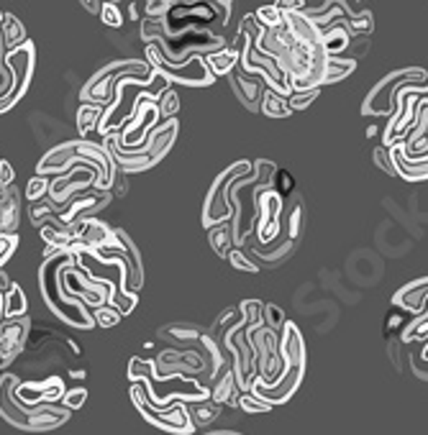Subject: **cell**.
Returning a JSON list of instances; mask_svg holds the SVG:
<instances>
[{
	"mask_svg": "<svg viewBox=\"0 0 428 435\" xmlns=\"http://www.w3.org/2000/svg\"><path fill=\"white\" fill-rule=\"evenodd\" d=\"M408 87L428 90V70H423V67H400V70L385 74L369 90V95L365 97L362 116L365 118H392L397 111V95Z\"/></svg>",
	"mask_w": 428,
	"mask_h": 435,
	"instance_id": "cell-2",
	"label": "cell"
},
{
	"mask_svg": "<svg viewBox=\"0 0 428 435\" xmlns=\"http://www.w3.org/2000/svg\"><path fill=\"white\" fill-rule=\"evenodd\" d=\"M226 77H229L231 90H234V95L238 97V103L244 105L246 111L259 113V103H262V95H264V90H267V85H264L262 79L257 77V74L244 72L238 64L226 74Z\"/></svg>",
	"mask_w": 428,
	"mask_h": 435,
	"instance_id": "cell-10",
	"label": "cell"
},
{
	"mask_svg": "<svg viewBox=\"0 0 428 435\" xmlns=\"http://www.w3.org/2000/svg\"><path fill=\"white\" fill-rule=\"evenodd\" d=\"M146 381H136L134 387H131V397H134V404L139 407V412L144 415V420H149L151 425L162 427L167 433H175V435H190L195 433V422H192L190 412L185 404H177L172 402L167 410H157L154 404L149 402V397H146Z\"/></svg>",
	"mask_w": 428,
	"mask_h": 435,
	"instance_id": "cell-7",
	"label": "cell"
},
{
	"mask_svg": "<svg viewBox=\"0 0 428 435\" xmlns=\"http://www.w3.org/2000/svg\"><path fill=\"white\" fill-rule=\"evenodd\" d=\"M144 59L157 74L169 82V85H188V87H211L215 82V74L206 64V56H190L183 64L167 62L157 44H144Z\"/></svg>",
	"mask_w": 428,
	"mask_h": 435,
	"instance_id": "cell-4",
	"label": "cell"
},
{
	"mask_svg": "<svg viewBox=\"0 0 428 435\" xmlns=\"http://www.w3.org/2000/svg\"><path fill=\"white\" fill-rule=\"evenodd\" d=\"M390 154H392V164H395V174L405 182H426L428 180V154L418 159H408L403 154V146L395 143L390 146Z\"/></svg>",
	"mask_w": 428,
	"mask_h": 435,
	"instance_id": "cell-11",
	"label": "cell"
},
{
	"mask_svg": "<svg viewBox=\"0 0 428 435\" xmlns=\"http://www.w3.org/2000/svg\"><path fill=\"white\" fill-rule=\"evenodd\" d=\"M103 105H90V103H82L77 111V131L82 139H88L93 131H98V123L103 118Z\"/></svg>",
	"mask_w": 428,
	"mask_h": 435,
	"instance_id": "cell-18",
	"label": "cell"
},
{
	"mask_svg": "<svg viewBox=\"0 0 428 435\" xmlns=\"http://www.w3.org/2000/svg\"><path fill=\"white\" fill-rule=\"evenodd\" d=\"M90 253L98 261H119V264H123V271H126V287L123 290L139 294V290L144 287V261L142 253H139V246L131 241L126 230L113 228V244L98 246Z\"/></svg>",
	"mask_w": 428,
	"mask_h": 435,
	"instance_id": "cell-6",
	"label": "cell"
},
{
	"mask_svg": "<svg viewBox=\"0 0 428 435\" xmlns=\"http://www.w3.org/2000/svg\"><path fill=\"white\" fill-rule=\"evenodd\" d=\"M136 300H139V297H136L134 292H126V290H113L108 305H113V308L119 310L121 315H128V313H134Z\"/></svg>",
	"mask_w": 428,
	"mask_h": 435,
	"instance_id": "cell-28",
	"label": "cell"
},
{
	"mask_svg": "<svg viewBox=\"0 0 428 435\" xmlns=\"http://www.w3.org/2000/svg\"><path fill=\"white\" fill-rule=\"evenodd\" d=\"M159 123H162V116H159L157 100L146 95L139 100L131 120H128L126 126L116 134V139H119V143L123 146V149H139Z\"/></svg>",
	"mask_w": 428,
	"mask_h": 435,
	"instance_id": "cell-9",
	"label": "cell"
},
{
	"mask_svg": "<svg viewBox=\"0 0 428 435\" xmlns=\"http://www.w3.org/2000/svg\"><path fill=\"white\" fill-rule=\"evenodd\" d=\"M29 305H26V294L18 285H10L3 292V317H24Z\"/></svg>",
	"mask_w": 428,
	"mask_h": 435,
	"instance_id": "cell-19",
	"label": "cell"
},
{
	"mask_svg": "<svg viewBox=\"0 0 428 435\" xmlns=\"http://www.w3.org/2000/svg\"><path fill=\"white\" fill-rule=\"evenodd\" d=\"M90 317H93V323L95 325H103V328H111L121 320V313L113 305H95V308H88Z\"/></svg>",
	"mask_w": 428,
	"mask_h": 435,
	"instance_id": "cell-25",
	"label": "cell"
},
{
	"mask_svg": "<svg viewBox=\"0 0 428 435\" xmlns=\"http://www.w3.org/2000/svg\"><path fill=\"white\" fill-rule=\"evenodd\" d=\"M123 74L151 77L154 70L149 67L146 59H121V62H113V64H108V67H103L100 72H95V74L85 82V87L79 90V100L90 105H103V108H108V103H111V97H113V85H116Z\"/></svg>",
	"mask_w": 428,
	"mask_h": 435,
	"instance_id": "cell-5",
	"label": "cell"
},
{
	"mask_svg": "<svg viewBox=\"0 0 428 435\" xmlns=\"http://www.w3.org/2000/svg\"><path fill=\"white\" fill-rule=\"evenodd\" d=\"M259 113H264L267 118H287V116H293L290 105H287V97L277 95L272 90H264L262 103H259Z\"/></svg>",
	"mask_w": 428,
	"mask_h": 435,
	"instance_id": "cell-20",
	"label": "cell"
},
{
	"mask_svg": "<svg viewBox=\"0 0 428 435\" xmlns=\"http://www.w3.org/2000/svg\"><path fill=\"white\" fill-rule=\"evenodd\" d=\"M3 18H6V13H3V10H0V24H3Z\"/></svg>",
	"mask_w": 428,
	"mask_h": 435,
	"instance_id": "cell-41",
	"label": "cell"
},
{
	"mask_svg": "<svg viewBox=\"0 0 428 435\" xmlns=\"http://www.w3.org/2000/svg\"><path fill=\"white\" fill-rule=\"evenodd\" d=\"M211 400H213L215 404H234L236 407V397H238V384H236V374H234V369H226V372H221L218 377H215L213 381H211Z\"/></svg>",
	"mask_w": 428,
	"mask_h": 435,
	"instance_id": "cell-14",
	"label": "cell"
},
{
	"mask_svg": "<svg viewBox=\"0 0 428 435\" xmlns=\"http://www.w3.org/2000/svg\"><path fill=\"white\" fill-rule=\"evenodd\" d=\"M206 64L211 67V72H213L215 77H226L234 67L238 64V49L234 47V44H229L226 49H221V52H215V54H208L206 56Z\"/></svg>",
	"mask_w": 428,
	"mask_h": 435,
	"instance_id": "cell-17",
	"label": "cell"
},
{
	"mask_svg": "<svg viewBox=\"0 0 428 435\" xmlns=\"http://www.w3.org/2000/svg\"><path fill=\"white\" fill-rule=\"evenodd\" d=\"M157 108H159L162 120H169V118H175L177 116V111H180V97H177V93L172 90V87L165 90V93L157 97Z\"/></svg>",
	"mask_w": 428,
	"mask_h": 435,
	"instance_id": "cell-26",
	"label": "cell"
},
{
	"mask_svg": "<svg viewBox=\"0 0 428 435\" xmlns=\"http://www.w3.org/2000/svg\"><path fill=\"white\" fill-rule=\"evenodd\" d=\"M254 18H257L259 26H264V29H277V26H282V10H280L275 3H272V6H262V8H257Z\"/></svg>",
	"mask_w": 428,
	"mask_h": 435,
	"instance_id": "cell-31",
	"label": "cell"
},
{
	"mask_svg": "<svg viewBox=\"0 0 428 435\" xmlns=\"http://www.w3.org/2000/svg\"><path fill=\"white\" fill-rule=\"evenodd\" d=\"M177 131H180V120L169 118V120H165V123H159L139 149H123L119 143V139H116V134L105 136L103 143L108 146V151H111L113 161L119 166V172L134 174V172H144V169L154 166L157 161H162V159L167 157V151L172 149V143H175V139H177Z\"/></svg>",
	"mask_w": 428,
	"mask_h": 435,
	"instance_id": "cell-1",
	"label": "cell"
},
{
	"mask_svg": "<svg viewBox=\"0 0 428 435\" xmlns=\"http://www.w3.org/2000/svg\"><path fill=\"white\" fill-rule=\"evenodd\" d=\"M85 400H88V389L85 387H75V389H67L62 397V407H67V410H79L82 404H85Z\"/></svg>",
	"mask_w": 428,
	"mask_h": 435,
	"instance_id": "cell-34",
	"label": "cell"
},
{
	"mask_svg": "<svg viewBox=\"0 0 428 435\" xmlns=\"http://www.w3.org/2000/svg\"><path fill=\"white\" fill-rule=\"evenodd\" d=\"M98 16H100V21H103L105 26H111V29H121V26H123V10H121L119 3H108V0H103V6H100V10H98Z\"/></svg>",
	"mask_w": 428,
	"mask_h": 435,
	"instance_id": "cell-30",
	"label": "cell"
},
{
	"mask_svg": "<svg viewBox=\"0 0 428 435\" xmlns=\"http://www.w3.org/2000/svg\"><path fill=\"white\" fill-rule=\"evenodd\" d=\"M33 62H36V47L31 39H26L24 44L8 49L6 54V67L10 72V87L6 95H0V113H8L13 105L26 95L29 82L33 74Z\"/></svg>",
	"mask_w": 428,
	"mask_h": 435,
	"instance_id": "cell-8",
	"label": "cell"
},
{
	"mask_svg": "<svg viewBox=\"0 0 428 435\" xmlns=\"http://www.w3.org/2000/svg\"><path fill=\"white\" fill-rule=\"evenodd\" d=\"M321 95V90H295L293 95L287 97V105H290V111H305V108H308L310 103H313V100H316V97Z\"/></svg>",
	"mask_w": 428,
	"mask_h": 435,
	"instance_id": "cell-32",
	"label": "cell"
},
{
	"mask_svg": "<svg viewBox=\"0 0 428 435\" xmlns=\"http://www.w3.org/2000/svg\"><path fill=\"white\" fill-rule=\"evenodd\" d=\"M392 302H395L397 308L413 313V315H420L428 305V277L418 279V282H413V285H405L403 290L395 294Z\"/></svg>",
	"mask_w": 428,
	"mask_h": 435,
	"instance_id": "cell-13",
	"label": "cell"
},
{
	"mask_svg": "<svg viewBox=\"0 0 428 435\" xmlns=\"http://www.w3.org/2000/svg\"><path fill=\"white\" fill-rule=\"evenodd\" d=\"M0 36H3V44H6V47L13 49V47H18V44H24L26 41V29L16 16L6 13L3 24H0Z\"/></svg>",
	"mask_w": 428,
	"mask_h": 435,
	"instance_id": "cell-21",
	"label": "cell"
},
{
	"mask_svg": "<svg viewBox=\"0 0 428 435\" xmlns=\"http://www.w3.org/2000/svg\"><path fill=\"white\" fill-rule=\"evenodd\" d=\"M303 230V203L300 198L293 192V203H290V210H282V236L287 241H298Z\"/></svg>",
	"mask_w": 428,
	"mask_h": 435,
	"instance_id": "cell-15",
	"label": "cell"
},
{
	"mask_svg": "<svg viewBox=\"0 0 428 435\" xmlns=\"http://www.w3.org/2000/svg\"><path fill=\"white\" fill-rule=\"evenodd\" d=\"M285 323H287V317L277 305H264V325H270L272 331L280 333Z\"/></svg>",
	"mask_w": 428,
	"mask_h": 435,
	"instance_id": "cell-36",
	"label": "cell"
},
{
	"mask_svg": "<svg viewBox=\"0 0 428 435\" xmlns=\"http://www.w3.org/2000/svg\"><path fill=\"white\" fill-rule=\"evenodd\" d=\"M254 172V161H234V164L215 177V182L211 184V190L206 195V205H203V226H218V223H229L234 215L231 207V190L236 187L238 180H244Z\"/></svg>",
	"mask_w": 428,
	"mask_h": 435,
	"instance_id": "cell-3",
	"label": "cell"
},
{
	"mask_svg": "<svg viewBox=\"0 0 428 435\" xmlns=\"http://www.w3.org/2000/svg\"><path fill=\"white\" fill-rule=\"evenodd\" d=\"M372 157H374V161H377V166H380L382 172H388V174H392V177H397L395 174V164H392V154H390V149L388 146H377V149L372 151Z\"/></svg>",
	"mask_w": 428,
	"mask_h": 435,
	"instance_id": "cell-37",
	"label": "cell"
},
{
	"mask_svg": "<svg viewBox=\"0 0 428 435\" xmlns=\"http://www.w3.org/2000/svg\"><path fill=\"white\" fill-rule=\"evenodd\" d=\"M128 379L134 381H144V379H154V361H144V358L134 356L131 364H128Z\"/></svg>",
	"mask_w": 428,
	"mask_h": 435,
	"instance_id": "cell-27",
	"label": "cell"
},
{
	"mask_svg": "<svg viewBox=\"0 0 428 435\" xmlns=\"http://www.w3.org/2000/svg\"><path fill=\"white\" fill-rule=\"evenodd\" d=\"M208 230V241L213 246V251L226 259L229 256L231 248H236V241H234V228H231V223H218V226H211Z\"/></svg>",
	"mask_w": 428,
	"mask_h": 435,
	"instance_id": "cell-16",
	"label": "cell"
},
{
	"mask_svg": "<svg viewBox=\"0 0 428 435\" xmlns=\"http://www.w3.org/2000/svg\"><path fill=\"white\" fill-rule=\"evenodd\" d=\"M18 246V236H0V267L13 256Z\"/></svg>",
	"mask_w": 428,
	"mask_h": 435,
	"instance_id": "cell-38",
	"label": "cell"
},
{
	"mask_svg": "<svg viewBox=\"0 0 428 435\" xmlns=\"http://www.w3.org/2000/svg\"><path fill=\"white\" fill-rule=\"evenodd\" d=\"M49 177H41V174H36V177H31L29 180V187H26V200L29 203H33V200H44L49 195Z\"/></svg>",
	"mask_w": 428,
	"mask_h": 435,
	"instance_id": "cell-33",
	"label": "cell"
},
{
	"mask_svg": "<svg viewBox=\"0 0 428 435\" xmlns=\"http://www.w3.org/2000/svg\"><path fill=\"white\" fill-rule=\"evenodd\" d=\"M272 190L277 192V195H282V198L287 200V195H293L295 192V182H293V174L287 172H275V180H272Z\"/></svg>",
	"mask_w": 428,
	"mask_h": 435,
	"instance_id": "cell-35",
	"label": "cell"
},
{
	"mask_svg": "<svg viewBox=\"0 0 428 435\" xmlns=\"http://www.w3.org/2000/svg\"><path fill=\"white\" fill-rule=\"evenodd\" d=\"M21 223V195L10 184L0 195V236H16Z\"/></svg>",
	"mask_w": 428,
	"mask_h": 435,
	"instance_id": "cell-12",
	"label": "cell"
},
{
	"mask_svg": "<svg viewBox=\"0 0 428 435\" xmlns=\"http://www.w3.org/2000/svg\"><path fill=\"white\" fill-rule=\"evenodd\" d=\"M354 70H357V62L341 59V56H331L328 59V70H326V85H336L341 79H346Z\"/></svg>",
	"mask_w": 428,
	"mask_h": 435,
	"instance_id": "cell-23",
	"label": "cell"
},
{
	"mask_svg": "<svg viewBox=\"0 0 428 435\" xmlns=\"http://www.w3.org/2000/svg\"><path fill=\"white\" fill-rule=\"evenodd\" d=\"M188 412H190V418H192V422H195V427H198V425H208V422H213V420L218 418L221 404H215L213 400H200V402H195L192 407H188Z\"/></svg>",
	"mask_w": 428,
	"mask_h": 435,
	"instance_id": "cell-22",
	"label": "cell"
},
{
	"mask_svg": "<svg viewBox=\"0 0 428 435\" xmlns=\"http://www.w3.org/2000/svg\"><path fill=\"white\" fill-rule=\"evenodd\" d=\"M226 261H229L231 267H234V269H238V271H249V274H257V271H259V264H257V261L252 259V256H249V251H246V248H231L229 251V256H226Z\"/></svg>",
	"mask_w": 428,
	"mask_h": 435,
	"instance_id": "cell-24",
	"label": "cell"
},
{
	"mask_svg": "<svg viewBox=\"0 0 428 435\" xmlns=\"http://www.w3.org/2000/svg\"><path fill=\"white\" fill-rule=\"evenodd\" d=\"M236 407L238 410H244V412H270L272 410V404H267L264 400H259L254 392H238Z\"/></svg>",
	"mask_w": 428,
	"mask_h": 435,
	"instance_id": "cell-29",
	"label": "cell"
},
{
	"mask_svg": "<svg viewBox=\"0 0 428 435\" xmlns=\"http://www.w3.org/2000/svg\"><path fill=\"white\" fill-rule=\"evenodd\" d=\"M13 177H16L13 166H10L6 159H0V187H3V190L10 187V184H13Z\"/></svg>",
	"mask_w": 428,
	"mask_h": 435,
	"instance_id": "cell-39",
	"label": "cell"
},
{
	"mask_svg": "<svg viewBox=\"0 0 428 435\" xmlns=\"http://www.w3.org/2000/svg\"><path fill=\"white\" fill-rule=\"evenodd\" d=\"M275 6H277L282 13H300L303 0H275Z\"/></svg>",
	"mask_w": 428,
	"mask_h": 435,
	"instance_id": "cell-40",
	"label": "cell"
}]
</instances>
